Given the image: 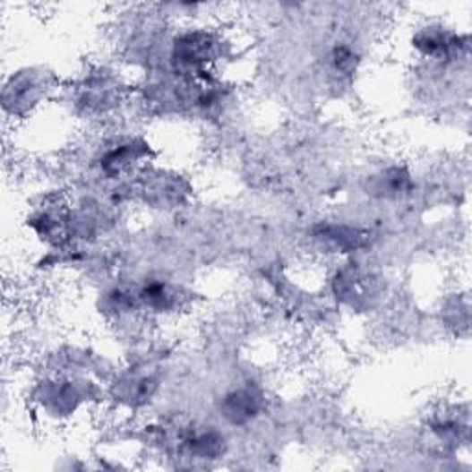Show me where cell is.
I'll return each mask as SVG.
<instances>
[{
	"label": "cell",
	"instance_id": "1",
	"mask_svg": "<svg viewBox=\"0 0 472 472\" xmlns=\"http://www.w3.org/2000/svg\"><path fill=\"white\" fill-rule=\"evenodd\" d=\"M222 410H224V416L231 423L242 425L249 419H253L259 414L261 399L253 391L238 390V391H233L226 397V400L222 404Z\"/></svg>",
	"mask_w": 472,
	"mask_h": 472
}]
</instances>
